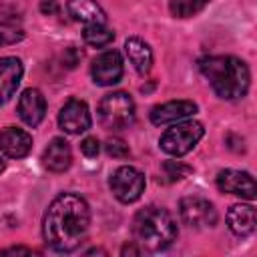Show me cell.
Segmentation results:
<instances>
[{
    "instance_id": "obj_1",
    "label": "cell",
    "mask_w": 257,
    "mask_h": 257,
    "mask_svg": "<svg viewBox=\"0 0 257 257\" xmlns=\"http://www.w3.org/2000/svg\"><path fill=\"white\" fill-rule=\"evenodd\" d=\"M88 225V203L76 193H62L48 205L42 221V235L50 249L58 253H70L84 241Z\"/></svg>"
},
{
    "instance_id": "obj_2",
    "label": "cell",
    "mask_w": 257,
    "mask_h": 257,
    "mask_svg": "<svg viewBox=\"0 0 257 257\" xmlns=\"http://www.w3.org/2000/svg\"><path fill=\"white\" fill-rule=\"evenodd\" d=\"M199 70L209 80L215 94L223 100H237L247 94L249 90V68L247 64L229 54L221 56H207L199 60Z\"/></svg>"
},
{
    "instance_id": "obj_3",
    "label": "cell",
    "mask_w": 257,
    "mask_h": 257,
    "mask_svg": "<svg viewBox=\"0 0 257 257\" xmlns=\"http://www.w3.org/2000/svg\"><path fill=\"white\" fill-rule=\"evenodd\" d=\"M135 243L147 251H163L177 239V223L173 215L157 205L141 209L133 219Z\"/></svg>"
},
{
    "instance_id": "obj_4",
    "label": "cell",
    "mask_w": 257,
    "mask_h": 257,
    "mask_svg": "<svg viewBox=\"0 0 257 257\" xmlns=\"http://www.w3.org/2000/svg\"><path fill=\"white\" fill-rule=\"evenodd\" d=\"M98 120L106 131H122L135 120V102L131 94L114 90L98 104Z\"/></svg>"
},
{
    "instance_id": "obj_5",
    "label": "cell",
    "mask_w": 257,
    "mask_h": 257,
    "mask_svg": "<svg viewBox=\"0 0 257 257\" xmlns=\"http://www.w3.org/2000/svg\"><path fill=\"white\" fill-rule=\"evenodd\" d=\"M205 128L199 120H179L167 128L159 141L161 149L173 157H183L195 149V145L203 139Z\"/></svg>"
},
{
    "instance_id": "obj_6",
    "label": "cell",
    "mask_w": 257,
    "mask_h": 257,
    "mask_svg": "<svg viewBox=\"0 0 257 257\" xmlns=\"http://www.w3.org/2000/svg\"><path fill=\"white\" fill-rule=\"evenodd\" d=\"M108 185H110L112 195L120 203H135L145 191V175L139 169L124 165V167H118L110 175Z\"/></svg>"
},
{
    "instance_id": "obj_7",
    "label": "cell",
    "mask_w": 257,
    "mask_h": 257,
    "mask_svg": "<svg viewBox=\"0 0 257 257\" xmlns=\"http://www.w3.org/2000/svg\"><path fill=\"white\" fill-rule=\"evenodd\" d=\"M179 213L185 225L191 229H207L217 223V211L213 203L203 197H185L179 203Z\"/></svg>"
},
{
    "instance_id": "obj_8",
    "label": "cell",
    "mask_w": 257,
    "mask_h": 257,
    "mask_svg": "<svg viewBox=\"0 0 257 257\" xmlns=\"http://www.w3.org/2000/svg\"><path fill=\"white\" fill-rule=\"evenodd\" d=\"M90 122H92V118H90L88 104L78 98L66 100L58 112V124L68 135H80V133L88 131Z\"/></svg>"
},
{
    "instance_id": "obj_9",
    "label": "cell",
    "mask_w": 257,
    "mask_h": 257,
    "mask_svg": "<svg viewBox=\"0 0 257 257\" xmlns=\"http://www.w3.org/2000/svg\"><path fill=\"white\" fill-rule=\"evenodd\" d=\"M90 74L94 84L98 86H112L122 78V58L116 50H106L92 60Z\"/></svg>"
},
{
    "instance_id": "obj_10",
    "label": "cell",
    "mask_w": 257,
    "mask_h": 257,
    "mask_svg": "<svg viewBox=\"0 0 257 257\" xmlns=\"http://www.w3.org/2000/svg\"><path fill=\"white\" fill-rule=\"evenodd\" d=\"M217 187L223 193L229 195H237L243 199L253 201L257 195V187L253 177L247 171H235V169H225L217 175Z\"/></svg>"
},
{
    "instance_id": "obj_11",
    "label": "cell",
    "mask_w": 257,
    "mask_h": 257,
    "mask_svg": "<svg viewBox=\"0 0 257 257\" xmlns=\"http://www.w3.org/2000/svg\"><path fill=\"white\" fill-rule=\"evenodd\" d=\"M18 116L28 126H38L46 114V100L38 88H26L18 98Z\"/></svg>"
},
{
    "instance_id": "obj_12",
    "label": "cell",
    "mask_w": 257,
    "mask_h": 257,
    "mask_svg": "<svg viewBox=\"0 0 257 257\" xmlns=\"http://www.w3.org/2000/svg\"><path fill=\"white\" fill-rule=\"evenodd\" d=\"M195 112H197V104L193 100H169V102L157 104L151 110V122L157 126L173 124V122H179Z\"/></svg>"
},
{
    "instance_id": "obj_13",
    "label": "cell",
    "mask_w": 257,
    "mask_h": 257,
    "mask_svg": "<svg viewBox=\"0 0 257 257\" xmlns=\"http://www.w3.org/2000/svg\"><path fill=\"white\" fill-rule=\"evenodd\" d=\"M22 62L16 56H2L0 58V104L8 102L20 80H22Z\"/></svg>"
},
{
    "instance_id": "obj_14",
    "label": "cell",
    "mask_w": 257,
    "mask_h": 257,
    "mask_svg": "<svg viewBox=\"0 0 257 257\" xmlns=\"http://www.w3.org/2000/svg\"><path fill=\"white\" fill-rule=\"evenodd\" d=\"M32 149V137L16 126H6L0 131V151L10 159H22Z\"/></svg>"
},
{
    "instance_id": "obj_15",
    "label": "cell",
    "mask_w": 257,
    "mask_h": 257,
    "mask_svg": "<svg viewBox=\"0 0 257 257\" xmlns=\"http://www.w3.org/2000/svg\"><path fill=\"white\" fill-rule=\"evenodd\" d=\"M70 163H72L70 145L60 137L52 139L42 153V165L52 173H64L70 167Z\"/></svg>"
},
{
    "instance_id": "obj_16",
    "label": "cell",
    "mask_w": 257,
    "mask_h": 257,
    "mask_svg": "<svg viewBox=\"0 0 257 257\" xmlns=\"http://www.w3.org/2000/svg\"><path fill=\"white\" fill-rule=\"evenodd\" d=\"M227 225L233 235L249 237L255 231V209L253 205H233L227 211Z\"/></svg>"
},
{
    "instance_id": "obj_17",
    "label": "cell",
    "mask_w": 257,
    "mask_h": 257,
    "mask_svg": "<svg viewBox=\"0 0 257 257\" xmlns=\"http://www.w3.org/2000/svg\"><path fill=\"white\" fill-rule=\"evenodd\" d=\"M66 10L76 22H84V24L106 22V14L96 4V0H66Z\"/></svg>"
},
{
    "instance_id": "obj_18",
    "label": "cell",
    "mask_w": 257,
    "mask_h": 257,
    "mask_svg": "<svg viewBox=\"0 0 257 257\" xmlns=\"http://www.w3.org/2000/svg\"><path fill=\"white\" fill-rule=\"evenodd\" d=\"M124 50H126V56H128V60H131V64L135 66L137 72L147 74L151 70V66H153V50L145 40H141L137 36L126 38Z\"/></svg>"
},
{
    "instance_id": "obj_19",
    "label": "cell",
    "mask_w": 257,
    "mask_h": 257,
    "mask_svg": "<svg viewBox=\"0 0 257 257\" xmlns=\"http://www.w3.org/2000/svg\"><path fill=\"white\" fill-rule=\"evenodd\" d=\"M82 38L88 46L100 48V46H106L114 40V32L104 24H86L82 30Z\"/></svg>"
},
{
    "instance_id": "obj_20",
    "label": "cell",
    "mask_w": 257,
    "mask_h": 257,
    "mask_svg": "<svg viewBox=\"0 0 257 257\" xmlns=\"http://www.w3.org/2000/svg\"><path fill=\"white\" fill-rule=\"evenodd\" d=\"M207 4L209 0H171L169 8H171V14L177 18H191L199 14Z\"/></svg>"
},
{
    "instance_id": "obj_21",
    "label": "cell",
    "mask_w": 257,
    "mask_h": 257,
    "mask_svg": "<svg viewBox=\"0 0 257 257\" xmlns=\"http://www.w3.org/2000/svg\"><path fill=\"white\" fill-rule=\"evenodd\" d=\"M24 38V30L12 22H0V46L16 44Z\"/></svg>"
},
{
    "instance_id": "obj_22",
    "label": "cell",
    "mask_w": 257,
    "mask_h": 257,
    "mask_svg": "<svg viewBox=\"0 0 257 257\" xmlns=\"http://www.w3.org/2000/svg\"><path fill=\"white\" fill-rule=\"evenodd\" d=\"M193 169L189 165H183L181 161H167V163H163V177L167 181H181Z\"/></svg>"
},
{
    "instance_id": "obj_23",
    "label": "cell",
    "mask_w": 257,
    "mask_h": 257,
    "mask_svg": "<svg viewBox=\"0 0 257 257\" xmlns=\"http://www.w3.org/2000/svg\"><path fill=\"white\" fill-rule=\"evenodd\" d=\"M104 151H106V155H110V157H114V159H124V157H128V145L122 141V139H116V137H112V139H108L106 141V145H104Z\"/></svg>"
},
{
    "instance_id": "obj_24",
    "label": "cell",
    "mask_w": 257,
    "mask_h": 257,
    "mask_svg": "<svg viewBox=\"0 0 257 257\" xmlns=\"http://www.w3.org/2000/svg\"><path fill=\"white\" fill-rule=\"evenodd\" d=\"M80 151H82L84 157L94 159V157L98 155V151H100V143L96 141V137H86V139H82V143H80Z\"/></svg>"
},
{
    "instance_id": "obj_25",
    "label": "cell",
    "mask_w": 257,
    "mask_h": 257,
    "mask_svg": "<svg viewBox=\"0 0 257 257\" xmlns=\"http://www.w3.org/2000/svg\"><path fill=\"white\" fill-rule=\"evenodd\" d=\"M40 12L46 16L58 14V0H40Z\"/></svg>"
},
{
    "instance_id": "obj_26",
    "label": "cell",
    "mask_w": 257,
    "mask_h": 257,
    "mask_svg": "<svg viewBox=\"0 0 257 257\" xmlns=\"http://www.w3.org/2000/svg\"><path fill=\"white\" fill-rule=\"evenodd\" d=\"M82 58V54H78V50L76 48H68L66 52H64V62H66V66L68 68H74L76 64H78V60Z\"/></svg>"
},
{
    "instance_id": "obj_27",
    "label": "cell",
    "mask_w": 257,
    "mask_h": 257,
    "mask_svg": "<svg viewBox=\"0 0 257 257\" xmlns=\"http://www.w3.org/2000/svg\"><path fill=\"white\" fill-rule=\"evenodd\" d=\"M126 253H131V255H139L141 249H137V247H133V245H124V247H122V255H126Z\"/></svg>"
},
{
    "instance_id": "obj_28",
    "label": "cell",
    "mask_w": 257,
    "mask_h": 257,
    "mask_svg": "<svg viewBox=\"0 0 257 257\" xmlns=\"http://www.w3.org/2000/svg\"><path fill=\"white\" fill-rule=\"evenodd\" d=\"M6 253H30V249H24V247H12V249H8Z\"/></svg>"
},
{
    "instance_id": "obj_29",
    "label": "cell",
    "mask_w": 257,
    "mask_h": 257,
    "mask_svg": "<svg viewBox=\"0 0 257 257\" xmlns=\"http://www.w3.org/2000/svg\"><path fill=\"white\" fill-rule=\"evenodd\" d=\"M2 171H4V161L0 159V173H2Z\"/></svg>"
}]
</instances>
